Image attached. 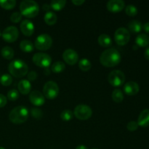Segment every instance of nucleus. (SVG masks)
Listing matches in <instances>:
<instances>
[{
  "label": "nucleus",
  "instance_id": "1",
  "mask_svg": "<svg viewBox=\"0 0 149 149\" xmlns=\"http://www.w3.org/2000/svg\"><path fill=\"white\" fill-rule=\"evenodd\" d=\"M120 53L115 48H109L102 52L100 57V62L106 67H113L121 62Z\"/></svg>",
  "mask_w": 149,
  "mask_h": 149
},
{
  "label": "nucleus",
  "instance_id": "2",
  "mask_svg": "<svg viewBox=\"0 0 149 149\" xmlns=\"http://www.w3.org/2000/svg\"><path fill=\"white\" fill-rule=\"evenodd\" d=\"M8 70L12 76L16 78H20L28 74L29 66L22 60L16 59L9 64Z\"/></svg>",
  "mask_w": 149,
  "mask_h": 149
},
{
  "label": "nucleus",
  "instance_id": "3",
  "mask_svg": "<svg viewBox=\"0 0 149 149\" xmlns=\"http://www.w3.org/2000/svg\"><path fill=\"white\" fill-rule=\"evenodd\" d=\"M20 10L22 15L26 17H34L38 15L39 7L33 0H24L20 4Z\"/></svg>",
  "mask_w": 149,
  "mask_h": 149
},
{
  "label": "nucleus",
  "instance_id": "4",
  "mask_svg": "<svg viewBox=\"0 0 149 149\" xmlns=\"http://www.w3.org/2000/svg\"><path fill=\"white\" fill-rule=\"evenodd\" d=\"M10 120L14 124L24 123L29 118L28 109L24 106H17L14 108L9 115Z\"/></svg>",
  "mask_w": 149,
  "mask_h": 149
},
{
  "label": "nucleus",
  "instance_id": "5",
  "mask_svg": "<svg viewBox=\"0 0 149 149\" xmlns=\"http://www.w3.org/2000/svg\"><path fill=\"white\" fill-rule=\"evenodd\" d=\"M52 45V39L47 33H42L36 37L34 46L39 50H47Z\"/></svg>",
  "mask_w": 149,
  "mask_h": 149
},
{
  "label": "nucleus",
  "instance_id": "6",
  "mask_svg": "<svg viewBox=\"0 0 149 149\" xmlns=\"http://www.w3.org/2000/svg\"><path fill=\"white\" fill-rule=\"evenodd\" d=\"M59 93V87L57 83L53 81H49L45 83L43 88V95L45 97L53 100Z\"/></svg>",
  "mask_w": 149,
  "mask_h": 149
},
{
  "label": "nucleus",
  "instance_id": "7",
  "mask_svg": "<svg viewBox=\"0 0 149 149\" xmlns=\"http://www.w3.org/2000/svg\"><path fill=\"white\" fill-rule=\"evenodd\" d=\"M114 39L116 44L120 46L127 45L130 39V33L129 30L124 27L119 28L115 31Z\"/></svg>",
  "mask_w": 149,
  "mask_h": 149
},
{
  "label": "nucleus",
  "instance_id": "8",
  "mask_svg": "<svg viewBox=\"0 0 149 149\" xmlns=\"http://www.w3.org/2000/svg\"><path fill=\"white\" fill-rule=\"evenodd\" d=\"M108 81L113 87H120L125 83V75L120 70H113L109 74Z\"/></svg>",
  "mask_w": 149,
  "mask_h": 149
},
{
  "label": "nucleus",
  "instance_id": "9",
  "mask_svg": "<svg viewBox=\"0 0 149 149\" xmlns=\"http://www.w3.org/2000/svg\"><path fill=\"white\" fill-rule=\"evenodd\" d=\"M74 115L80 120H87L93 115V110L87 105L80 104L76 106L74 109Z\"/></svg>",
  "mask_w": 149,
  "mask_h": 149
},
{
  "label": "nucleus",
  "instance_id": "10",
  "mask_svg": "<svg viewBox=\"0 0 149 149\" xmlns=\"http://www.w3.org/2000/svg\"><path fill=\"white\" fill-rule=\"evenodd\" d=\"M33 62L37 66L47 68L52 62V58L49 55L43 52H37L33 56Z\"/></svg>",
  "mask_w": 149,
  "mask_h": 149
},
{
  "label": "nucleus",
  "instance_id": "11",
  "mask_svg": "<svg viewBox=\"0 0 149 149\" xmlns=\"http://www.w3.org/2000/svg\"><path fill=\"white\" fill-rule=\"evenodd\" d=\"M1 36L3 39L7 42H14L18 38L19 32L17 27L10 26L3 31Z\"/></svg>",
  "mask_w": 149,
  "mask_h": 149
},
{
  "label": "nucleus",
  "instance_id": "12",
  "mask_svg": "<svg viewBox=\"0 0 149 149\" xmlns=\"http://www.w3.org/2000/svg\"><path fill=\"white\" fill-rule=\"evenodd\" d=\"M63 58L66 63L72 65L79 61V55L74 49H67L63 53Z\"/></svg>",
  "mask_w": 149,
  "mask_h": 149
},
{
  "label": "nucleus",
  "instance_id": "13",
  "mask_svg": "<svg viewBox=\"0 0 149 149\" xmlns=\"http://www.w3.org/2000/svg\"><path fill=\"white\" fill-rule=\"evenodd\" d=\"M29 99L32 104L36 106H41L45 103V97L41 92L38 90H33L30 93Z\"/></svg>",
  "mask_w": 149,
  "mask_h": 149
},
{
  "label": "nucleus",
  "instance_id": "14",
  "mask_svg": "<svg viewBox=\"0 0 149 149\" xmlns=\"http://www.w3.org/2000/svg\"><path fill=\"white\" fill-rule=\"evenodd\" d=\"M125 6V1L122 0H110L107 2V9L111 13H119L122 11Z\"/></svg>",
  "mask_w": 149,
  "mask_h": 149
},
{
  "label": "nucleus",
  "instance_id": "15",
  "mask_svg": "<svg viewBox=\"0 0 149 149\" xmlns=\"http://www.w3.org/2000/svg\"><path fill=\"white\" fill-rule=\"evenodd\" d=\"M20 30L25 36H31L34 32V25L31 20L26 19L21 22L20 25Z\"/></svg>",
  "mask_w": 149,
  "mask_h": 149
},
{
  "label": "nucleus",
  "instance_id": "16",
  "mask_svg": "<svg viewBox=\"0 0 149 149\" xmlns=\"http://www.w3.org/2000/svg\"><path fill=\"white\" fill-rule=\"evenodd\" d=\"M124 90H125V93L128 95H135L138 93L140 87L137 82L133 81H130L125 84Z\"/></svg>",
  "mask_w": 149,
  "mask_h": 149
},
{
  "label": "nucleus",
  "instance_id": "17",
  "mask_svg": "<svg viewBox=\"0 0 149 149\" xmlns=\"http://www.w3.org/2000/svg\"><path fill=\"white\" fill-rule=\"evenodd\" d=\"M138 126H141L142 127H146L149 125V109H144L140 113L138 119Z\"/></svg>",
  "mask_w": 149,
  "mask_h": 149
},
{
  "label": "nucleus",
  "instance_id": "18",
  "mask_svg": "<svg viewBox=\"0 0 149 149\" xmlns=\"http://www.w3.org/2000/svg\"><path fill=\"white\" fill-rule=\"evenodd\" d=\"M18 90L20 93L23 95H27L30 93L31 89V84L29 80L23 79L19 81L17 84Z\"/></svg>",
  "mask_w": 149,
  "mask_h": 149
},
{
  "label": "nucleus",
  "instance_id": "19",
  "mask_svg": "<svg viewBox=\"0 0 149 149\" xmlns=\"http://www.w3.org/2000/svg\"><path fill=\"white\" fill-rule=\"evenodd\" d=\"M137 46L144 47L149 45V36L146 33H140L135 39Z\"/></svg>",
  "mask_w": 149,
  "mask_h": 149
},
{
  "label": "nucleus",
  "instance_id": "20",
  "mask_svg": "<svg viewBox=\"0 0 149 149\" xmlns=\"http://www.w3.org/2000/svg\"><path fill=\"white\" fill-rule=\"evenodd\" d=\"M128 29L132 33H138L142 30V23L138 20H132L127 25Z\"/></svg>",
  "mask_w": 149,
  "mask_h": 149
},
{
  "label": "nucleus",
  "instance_id": "21",
  "mask_svg": "<svg viewBox=\"0 0 149 149\" xmlns=\"http://www.w3.org/2000/svg\"><path fill=\"white\" fill-rule=\"evenodd\" d=\"M99 45L103 47H109L112 45V41L110 36L106 33L100 34L97 39Z\"/></svg>",
  "mask_w": 149,
  "mask_h": 149
},
{
  "label": "nucleus",
  "instance_id": "22",
  "mask_svg": "<svg viewBox=\"0 0 149 149\" xmlns=\"http://www.w3.org/2000/svg\"><path fill=\"white\" fill-rule=\"evenodd\" d=\"M44 20H45V23L51 26V25L55 24V23L57 22V20H58V17H57V15L54 12L48 11L45 13Z\"/></svg>",
  "mask_w": 149,
  "mask_h": 149
},
{
  "label": "nucleus",
  "instance_id": "23",
  "mask_svg": "<svg viewBox=\"0 0 149 149\" xmlns=\"http://www.w3.org/2000/svg\"><path fill=\"white\" fill-rule=\"evenodd\" d=\"M20 48L21 50L26 52H31L34 49L33 44L29 40H23L20 43Z\"/></svg>",
  "mask_w": 149,
  "mask_h": 149
},
{
  "label": "nucleus",
  "instance_id": "24",
  "mask_svg": "<svg viewBox=\"0 0 149 149\" xmlns=\"http://www.w3.org/2000/svg\"><path fill=\"white\" fill-rule=\"evenodd\" d=\"M1 55H2L3 58H4L5 59L10 60L14 57V50L12 47L9 46L4 47L1 49Z\"/></svg>",
  "mask_w": 149,
  "mask_h": 149
},
{
  "label": "nucleus",
  "instance_id": "25",
  "mask_svg": "<svg viewBox=\"0 0 149 149\" xmlns=\"http://www.w3.org/2000/svg\"><path fill=\"white\" fill-rule=\"evenodd\" d=\"M79 67L83 71H87L91 68L92 63L87 58H82L79 62Z\"/></svg>",
  "mask_w": 149,
  "mask_h": 149
},
{
  "label": "nucleus",
  "instance_id": "26",
  "mask_svg": "<svg viewBox=\"0 0 149 149\" xmlns=\"http://www.w3.org/2000/svg\"><path fill=\"white\" fill-rule=\"evenodd\" d=\"M65 0H52L50 3V7L55 10H61L65 7Z\"/></svg>",
  "mask_w": 149,
  "mask_h": 149
},
{
  "label": "nucleus",
  "instance_id": "27",
  "mask_svg": "<svg viewBox=\"0 0 149 149\" xmlns=\"http://www.w3.org/2000/svg\"><path fill=\"white\" fill-rule=\"evenodd\" d=\"M65 68V63L63 62H61V61H57V62L54 63L51 66V70L54 73H61L63 71Z\"/></svg>",
  "mask_w": 149,
  "mask_h": 149
},
{
  "label": "nucleus",
  "instance_id": "28",
  "mask_svg": "<svg viewBox=\"0 0 149 149\" xmlns=\"http://www.w3.org/2000/svg\"><path fill=\"white\" fill-rule=\"evenodd\" d=\"M112 99L116 103H121L124 100V95L122 91L119 89H115L112 93Z\"/></svg>",
  "mask_w": 149,
  "mask_h": 149
},
{
  "label": "nucleus",
  "instance_id": "29",
  "mask_svg": "<svg viewBox=\"0 0 149 149\" xmlns=\"http://www.w3.org/2000/svg\"><path fill=\"white\" fill-rule=\"evenodd\" d=\"M16 4L15 0H0V6L6 10H10L15 7Z\"/></svg>",
  "mask_w": 149,
  "mask_h": 149
},
{
  "label": "nucleus",
  "instance_id": "30",
  "mask_svg": "<svg viewBox=\"0 0 149 149\" xmlns=\"http://www.w3.org/2000/svg\"><path fill=\"white\" fill-rule=\"evenodd\" d=\"M138 8L135 7L133 4H128L127 6L125 8V13L127 15L131 16V17H133L135 16L138 14Z\"/></svg>",
  "mask_w": 149,
  "mask_h": 149
},
{
  "label": "nucleus",
  "instance_id": "31",
  "mask_svg": "<svg viewBox=\"0 0 149 149\" xmlns=\"http://www.w3.org/2000/svg\"><path fill=\"white\" fill-rule=\"evenodd\" d=\"M0 82L4 86H9L13 82V78L10 74H3L0 78Z\"/></svg>",
  "mask_w": 149,
  "mask_h": 149
},
{
  "label": "nucleus",
  "instance_id": "32",
  "mask_svg": "<svg viewBox=\"0 0 149 149\" xmlns=\"http://www.w3.org/2000/svg\"><path fill=\"white\" fill-rule=\"evenodd\" d=\"M73 117V112L70 109H65L61 113V118L63 121H69L72 119Z\"/></svg>",
  "mask_w": 149,
  "mask_h": 149
},
{
  "label": "nucleus",
  "instance_id": "33",
  "mask_svg": "<svg viewBox=\"0 0 149 149\" xmlns=\"http://www.w3.org/2000/svg\"><path fill=\"white\" fill-rule=\"evenodd\" d=\"M31 113L33 118L37 119H42V117L43 116V112L41 109H38V108H32L31 110Z\"/></svg>",
  "mask_w": 149,
  "mask_h": 149
},
{
  "label": "nucleus",
  "instance_id": "34",
  "mask_svg": "<svg viewBox=\"0 0 149 149\" xmlns=\"http://www.w3.org/2000/svg\"><path fill=\"white\" fill-rule=\"evenodd\" d=\"M7 97H8L9 100H12V101L17 100L19 97V92L15 89L10 90L7 93Z\"/></svg>",
  "mask_w": 149,
  "mask_h": 149
},
{
  "label": "nucleus",
  "instance_id": "35",
  "mask_svg": "<svg viewBox=\"0 0 149 149\" xmlns=\"http://www.w3.org/2000/svg\"><path fill=\"white\" fill-rule=\"evenodd\" d=\"M22 19V14L19 12H15L10 16V20L13 23H18Z\"/></svg>",
  "mask_w": 149,
  "mask_h": 149
},
{
  "label": "nucleus",
  "instance_id": "36",
  "mask_svg": "<svg viewBox=\"0 0 149 149\" xmlns=\"http://www.w3.org/2000/svg\"><path fill=\"white\" fill-rule=\"evenodd\" d=\"M138 128V124L137 122L135 121H131V122H128V124L127 125V129L129 131L131 132H133V131L137 130Z\"/></svg>",
  "mask_w": 149,
  "mask_h": 149
},
{
  "label": "nucleus",
  "instance_id": "37",
  "mask_svg": "<svg viewBox=\"0 0 149 149\" xmlns=\"http://www.w3.org/2000/svg\"><path fill=\"white\" fill-rule=\"evenodd\" d=\"M27 77L28 79H29V81H34L36 79V77H37V74H36V71H31L28 74Z\"/></svg>",
  "mask_w": 149,
  "mask_h": 149
},
{
  "label": "nucleus",
  "instance_id": "38",
  "mask_svg": "<svg viewBox=\"0 0 149 149\" xmlns=\"http://www.w3.org/2000/svg\"><path fill=\"white\" fill-rule=\"evenodd\" d=\"M7 99L4 95L0 94V108H2L4 106H5V105L7 104Z\"/></svg>",
  "mask_w": 149,
  "mask_h": 149
},
{
  "label": "nucleus",
  "instance_id": "39",
  "mask_svg": "<svg viewBox=\"0 0 149 149\" xmlns=\"http://www.w3.org/2000/svg\"><path fill=\"white\" fill-rule=\"evenodd\" d=\"M72 3L77 6H79L84 3V0H72Z\"/></svg>",
  "mask_w": 149,
  "mask_h": 149
},
{
  "label": "nucleus",
  "instance_id": "40",
  "mask_svg": "<svg viewBox=\"0 0 149 149\" xmlns=\"http://www.w3.org/2000/svg\"><path fill=\"white\" fill-rule=\"evenodd\" d=\"M143 30L145 31L147 33L149 34V22H147V23H146L145 24L143 25Z\"/></svg>",
  "mask_w": 149,
  "mask_h": 149
},
{
  "label": "nucleus",
  "instance_id": "41",
  "mask_svg": "<svg viewBox=\"0 0 149 149\" xmlns=\"http://www.w3.org/2000/svg\"><path fill=\"white\" fill-rule=\"evenodd\" d=\"M144 56H145V58H146L147 60L149 61V47H147L146 49L145 52H144Z\"/></svg>",
  "mask_w": 149,
  "mask_h": 149
},
{
  "label": "nucleus",
  "instance_id": "42",
  "mask_svg": "<svg viewBox=\"0 0 149 149\" xmlns=\"http://www.w3.org/2000/svg\"><path fill=\"white\" fill-rule=\"evenodd\" d=\"M50 8H51L50 4H43V9H44V10H46V11L48 12Z\"/></svg>",
  "mask_w": 149,
  "mask_h": 149
},
{
  "label": "nucleus",
  "instance_id": "43",
  "mask_svg": "<svg viewBox=\"0 0 149 149\" xmlns=\"http://www.w3.org/2000/svg\"><path fill=\"white\" fill-rule=\"evenodd\" d=\"M76 149H88V148H87V147H86L85 146L79 145V146H78L77 148H76Z\"/></svg>",
  "mask_w": 149,
  "mask_h": 149
},
{
  "label": "nucleus",
  "instance_id": "44",
  "mask_svg": "<svg viewBox=\"0 0 149 149\" xmlns=\"http://www.w3.org/2000/svg\"><path fill=\"white\" fill-rule=\"evenodd\" d=\"M0 149H5L4 148H2V147H0Z\"/></svg>",
  "mask_w": 149,
  "mask_h": 149
},
{
  "label": "nucleus",
  "instance_id": "45",
  "mask_svg": "<svg viewBox=\"0 0 149 149\" xmlns=\"http://www.w3.org/2000/svg\"><path fill=\"white\" fill-rule=\"evenodd\" d=\"M1 31H0V36H1Z\"/></svg>",
  "mask_w": 149,
  "mask_h": 149
},
{
  "label": "nucleus",
  "instance_id": "46",
  "mask_svg": "<svg viewBox=\"0 0 149 149\" xmlns=\"http://www.w3.org/2000/svg\"><path fill=\"white\" fill-rule=\"evenodd\" d=\"M92 149H97V148H92Z\"/></svg>",
  "mask_w": 149,
  "mask_h": 149
}]
</instances>
